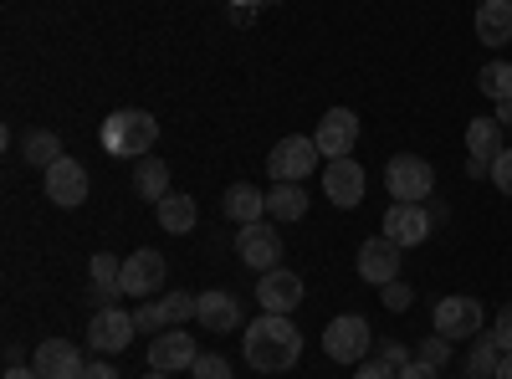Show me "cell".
Here are the masks:
<instances>
[{"mask_svg": "<svg viewBox=\"0 0 512 379\" xmlns=\"http://www.w3.org/2000/svg\"><path fill=\"white\" fill-rule=\"evenodd\" d=\"M477 6H487V0H477Z\"/></svg>", "mask_w": 512, "mask_h": 379, "instance_id": "cell-43", "label": "cell"}, {"mask_svg": "<svg viewBox=\"0 0 512 379\" xmlns=\"http://www.w3.org/2000/svg\"><path fill=\"white\" fill-rule=\"evenodd\" d=\"M436 333L441 339H477L482 333V303L466 298V292H456V298H441L436 303Z\"/></svg>", "mask_w": 512, "mask_h": 379, "instance_id": "cell-12", "label": "cell"}, {"mask_svg": "<svg viewBox=\"0 0 512 379\" xmlns=\"http://www.w3.org/2000/svg\"><path fill=\"white\" fill-rule=\"evenodd\" d=\"M21 159L31 164V170H52V164L62 159V139L52 129H36V134L21 139Z\"/></svg>", "mask_w": 512, "mask_h": 379, "instance_id": "cell-26", "label": "cell"}, {"mask_svg": "<svg viewBox=\"0 0 512 379\" xmlns=\"http://www.w3.org/2000/svg\"><path fill=\"white\" fill-rule=\"evenodd\" d=\"M303 298H308V287H303V277H297V272L272 267V272L256 277V303H262V313H292Z\"/></svg>", "mask_w": 512, "mask_h": 379, "instance_id": "cell-14", "label": "cell"}, {"mask_svg": "<svg viewBox=\"0 0 512 379\" xmlns=\"http://www.w3.org/2000/svg\"><path fill=\"white\" fill-rule=\"evenodd\" d=\"M88 277H93V292L103 303H113L118 298V277H123V262H113L108 251H98V257L88 262Z\"/></svg>", "mask_w": 512, "mask_h": 379, "instance_id": "cell-28", "label": "cell"}, {"mask_svg": "<svg viewBox=\"0 0 512 379\" xmlns=\"http://www.w3.org/2000/svg\"><path fill=\"white\" fill-rule=\"evenodd\" d=\"M154 216H159V226H164L169 236H190V231H195V221H200V205H195V195L169 190V195L154 205Z\"/></svg>", "mask_w": 512, "mask_h": 379, "instance_id": "cell-20", "label": "cell"}, {"mask_svg": "<svg viewBox=\"0 0 512 379\" xmlns=\"http://www.w3.org/2000/svg\"><path fill=\"white\" fill-rule=\"evenodd\" d=\"M359 277L369 287H390L400 277V246L384 236V231L369 236V241H359Z\"/></svg>", "mask_w": 512, "mask_h": 379, "instance_id": "cell-13", "label": "cell"}, {"mask_svg": "<svg viewBox=\"0 0 512 379\" xmlns=\"http://www.w3.org/2000/svg\"><path fill=\"white\" fill-rule=\"evenodd\" d=\"M379 231L405 251V246H420L425 236L436 231V216H431L425 205H405V200H395L390 210H384V226H379Z\"/></svg>", "mask_w": 512, "mask_h": 379, "instance_id": "cell-11", "label": "cell"}, {"mask_svg": "<svg viewBox=\"0 0 512 379\" xmlns=\"http://www.w3.org/2000/svg\"><path fill=\"white\" fill-rule=\"evenodd\" d=\"M221 205H226V216H231L236 226L267 221V190H256V185H231Z\"/></svg>", "mask_w": 512, "mask_h": 379, "instance_id": "cell-22", "label": "cell"}, {"mask_svg": "<svg viewBox=\"0 0 512 379\" xmlns=\"http://www.w3.org/2000/svg\"><path fill=\"white\" fill-rule=\"evenodd\" d=\"M144 379H169V374H164V369H149V374H144Z\"/></svg>", "mask_w": 512, "mask_h": 379, "instance_id": "cell-42", "label": "cell"}, {"mask_svg": "<svg viewBox=\"0 0 512 379\" xmlns=\"http://www.w3.org/2000/svg\"><path fill=\"white\" fill-rule=\"evenodd\" d=\"M400 369H390L384 359H364V364H354V379H395Z\"/></svg>", "mask_w": 512, "mask_h": 379, "instance_id": "cell-35", "label": "cell"}, {"mask_svg": "<svg viewBox=\"0 0 512 379\" xmlns=\"http://www.w3.org/2000/svg\"><path fill=\"white\" fill-rule=\"evenodd\" d=\"M379 298H384V308H390V313H405V308L415 303V287H405V282L395 277L390 287H379Z\"/></svg>", "mask_w": 512, "mask_h": 379, "instance_id": "cell-31", "label": "cell"}, {"mask_svg": "<svg viewBox=\"0 0 512 379\" xmlns=\"http://www.w3.org/2000/svg\"><path fill=\"white\" fill-rule=\"evenodd\" d=\"M41 175H47V200H52V205L77 210L82 200H88V164H82V159L62 154L52 170H41Z\"/></svg>", "mask_w": 512, "mask_h": 379, "instance_id": "cell-10", "label": "cell"}, {"mask_svg": "<svg viewBox=\"0 0 512 379\" xmlns=\"http://www.w3.org/2000/svg\"><path fill=\"white\" fill-rule=\"evenodd\" d=\"M379 359L390 364V369H405V364H410V349H400V344H379Z\"/></svg>", "mask_w": 512, "mask_h": 379, "instance_id": "cell-37", "label": "cell"}, {"mask_svg": "<svg viewBox=\"0 0 512 379\" xmlns=\"http://www.w3.org/2000/svg\"><path fill=\"white\" fill-rule=\"evenodd\" d=\"M31 369L41 379H82V369H88V359H82L67 339H47V344H36L31 354Z\"/></svg>", "mask_w": 512, "mask_h": 379, "instance_id": "cell-18", "label": "cell"}, {"mask_svg": "<svg viewBox=\"0 0 512 379\" xmlns=\"http://www.w3.org/2000/svg\"><path fill=\"white\" fill-rule=\"evenodd\" d=\"M323 159H349V149H359V113L354 108H328L318 118V134H313Z\"/></svg>", "mask_w": 512, "mask_h": 379, "instance_id": "cell-9", "label": "cell"}, {"mask_svg": "<svg viewBox=\"0 0 512 379\" xmlns=\"http://www.w3.org/2000/svg\"><path fill=\"white\" fill-rule=\"evenodd\" d=\"M492 379H512V354H502V364H497V374Z\"/></svg>", "mask_w": 512, "mask_h": 379, "instance_id": "cell-41", "label": "cell"}, {"mask_svg": "<svg viewBox=\"0 0 512 379\" xmlns=\"http://www.w3.org/2000/svg\"><path fill=\"white\" fill-rule=\"evenodd\" d=\"M395 379H441V369H431V364H420V359H410Z\"/></svg>", "mask_w": 512, "mask_h": 379, "instance_id": "cell-38", "label": "cell"}, {"mask_svg": "<svg viewBox=\"0 0 512 379\" xmlns=\"http://www.w3.org/2000/svg\"><path fill=\"white\" fill-rule=\"evenodd\" d=\"M236 257H241L251 272H272V267H282V236H277V226H272V221H251V226H241V231H236Z\"/></svg>", "mask_w": 512, "mask_h": 379, "instance_id": "cell-7", "label": "cell"}, {"mask_svg": "<svg viewBox=\"0 0 512 379\" xmlns=\"http://www.w3.org/2000/svg\"><path fill=\"white\" fill-rule=\"evenodd\" d=\"M82 379H118V364H113V359H88Z\"/></svg>", "mask_w": 512, "mask_h": 379, "instance_id": "cell-36", "label": "cell"}, {"mask_svg": "<svg viewBox=\"0 0 512 379\" xmlns=\"http://www.w3.org/2000/svg\"><path fill=\"white\" fill-rule=\"evenodd\" d=\"M497 123H502V129H512V98H507V103H497Z\"/></svg>", "mask_w": 512, "mask_h": 379, "instance_id": "cell-40", "label": "cell"}, {"mask_svg": "<svg viewBox=\"0 0 512 379\" xmlns=\"http://www.w3.org/2000/svg\"><path fill=\"white\" fill-rule=\"evenodd\" d=\"M134 333H139L134 313H123L118 303H103V308L88 318V349H93V354H123L128 344H134Z\"/></svg>", "mask_w": 512, "mask_h": 379, "instance_id": "cell-6", "label": "cell"}, {"mask_svg": "<svg viewBox=\"0 0 512 379\" xmlns=\"http://www.w3.org/2000/svg\"><path fill=\"white\" fill-rule=\"evenodd\" d=\"M466 149H472V159L492 164L502 154V123L497 118H472L466 123Z\"/></svg>", "mask_w": 512, "mask_h": 379, "instance_id": "cell-23", "label": "cell"}, {"mask_svg": "<svg viewBox=\"0 0 512 379\" xmlns=\"http://www.w3.org/2000/svg\"><path fill=\"white\" fill-rule=\"evenodd\" d=\"M384 185H390V195L405 200V205H425L436 190V170L420 154H400V159H390V170H384Z\"/></svg>", "mask_w": 512, "mask_h": 379, "instance_id": "cell-5", "label": "cell"}, {"mask_svg": "<svg viewBox=\"0 0 512 379\" xmlns=\"http://www.w3.org/2000/svg\"><path fill=\"white\" fill-rule=\"evenodd\" d=\"M374 349V328L359 318V313H338L328 328H323V354L333 364H364Z\"/></svg>", "mask_w": 512, "mask_h": 379, "instance_id": "cell-4", "label": "cell"}, {"mask_svg": "<svg viewBox=\"0 0 512 379\" xmlns=\"http://www.w3.org/2000/svg\"><path fill=\"white\" fill-rule=\"evenodd\" d=\"M497 364H502L497 339H492V333H477L472 354H466V379H492V374H497Z\"/></svg>", "mask_w": 512, "mask_h": 379, "instance_id": "cell-27", "label": "cell"}, {"mask_svg": "<svg viewBox=\"0 0 512 379\" xmlns=\"http://www.w3.org/2000/svg\"><path fill=\"white\" fill-rule=\"evenodd\" d=\"M477 36H482V47H507L512 41V0L477 6Z\"/></svg>", "mask_w": 512, "mask_h": 379, "instance_id": "cell-21", "label": "cell"}, {"mask_svg": "<svg viewBox=\"0 0 512 379\" xmlns=\"http://www.w3.org/2000/svg\"><path fill=\"white\" fill-rule=\"evenodd\" d=\"M200 359V349H195V339L185 328H164V333H154V344H149V369H164V374H180V369H190Z\"/></svg>", "mask_w": 512, "mask_h": 379, "instance_id": "cell-17", "label": "cell"}, {"mask_svg": "<svg viewBox=\"0 0 512 379\" xmlns=\"http://www.w3.org/2000/svg\"><path fill=\"white\" fill-rule=\"evenodd\" d=\"M185 318H195V298L190 292H164V298H154V303H144L139 313H134V323H139V333H164V328H180Z\"/></svg>", "mask_w": 512, "mask_h": 379, "instance_id": "cell-15", "label": "cell"}, {"mask_svg": "<svg viewBox=\"0 0 512 379\" xmlns=\"http://www.w3.org/2000/svg\"><path fill=\"white\" fill-rule=\"evenodd\" d=\"M415 359H420V364H431V369H446V364H451V339L431 333V339H425V344L415 349Z\"/></svg>", "mask_w": 512, "mask_h": 379, "instance_id": "cell-30", "label": "cell"}, {"mask_svg": "<svg viewBox=\"0 0 512 379\" xmlns=\"http://www.w3.org/2000/svg\"><path fill=\"white\" fill-rule=\"evenodd\" d=\"M195 323H200L205 333H231V328L241 323V303L231 298V292L210 287V292H200V298H195Z\"/></svg>", "mask_w": 512, "mask_h": 379, "instance_id": "cell-19", "label": "cell"}, {"mask_svg": "<svg viewBox=\"0 0 512 379\" xmlns=\"http://www.w3.org/2000/svg\"><path fill=\"white\" fill-rule=\"evenodd\" d=\"M477 88L492 98V103H507L512 98V62H487L477 72Z\"/></svg>", "mask_w": 512, "mask_h": 379, "instance_id": "cell-29", "label": "cell"}, {"mask_svg": "<svg viewBox=\"0 0 512 379\" xmlns=\"http://www.w3.org/2000/svg\"><path fill=\"white\" fill-rule=\"evenodd\" d=\"M323 195L338 205V210H354L364 200V170H359V159H328V170H323Z\"/></svg>", "mask_w": 512, "mask_h": 379, "instance_id": "cell-16", "label": "cell"}, {"mask_svg": "<svg viewBox=\"0 0 512 379\" xmlns=\"http://www.w3.org/2000/svg\"><path fill=\"white\" fill-rule=\"evenodd\" d=\"M190 374H195V379H231V364H226L221 354H200V359L190 364Z\"/></svg>", "mask_w": 512, "mask_h": 379, "instance_id": "cell-32", "label": "cell"}, {"mask_svg": "<svg viewBox=\"0 0 512 379\" xmlns=\"http://www.w3.org/2000/svg\"><path fill=\"white\" fill-rule=\"evenodd\" d=\"M241 354H246L251 369L282 374V369L297 364V354H303V333H297V323L287 313H262L241 328Z\"/></svg>", "mask_w": 512, "mask_h": 379, "instance_id": "cell-1", "label": "cell"}, {"mask_svg": "<svg viewBox=\"0 0 512 379\" xmlns=\"http://www.w3.org/2000/svg\"><path fill=\"white\" fill-rule=\"evenodd\" d=\"M492 339H497V349H502V354H512V303H507V308H497V318H492Z\"/></svg>", "mask_w": 512, "mask_h": 379, "instance_id": "cell-33", "label": "cell"}, {"mask_svg": "<svg viewBox=\"0 0 512 379\" xmlns=\"http://www.w3.org/2000/svg\"><path fill=\"white\" fill-rule=\"evenodd\" d=\"M164 277H169V262L159 257L154 246H144V251H134V257H123L118 292L123 298H154V292L164 287Z\"/></svg>", "mask_w": 512, "mask_h": 379, "instance_id": "cell-8", "label": "cell"}, {"mask_svg": "<svg viewBox=\"0 0 512 379\" xmlns=\"http://www.w3.org/2000/svg\"><path fill=\"white\" fill-rule=\"evenodd\" d=\"M487 175H492V185H497L502 195H512V149H502V154L492 159V170H487Z\"/></svg>", "mask_w": 512, "mask_h": 379, "instance_id": "cell-34", "label": "cell"}, {"mask_svg": "<svg viewBox=\"0 0 512 379\" xmlns=\"http://www.w3.org/2000/svg\"><path fill=\"white\" fill-rule=\"evenodd\" d=\"M267 216L272 221H303L308 216V190L303 185H272L267 190Z\"/></svg>", "mask_w": 512, "mask_h": 379, "instance_id": "cell-25", "label": "cell"}, {"mask_svg": "<svg viewBox=\"0 0 512 379\" xmlns=\"http://www.w3.org/2000/svg\"><path fill=\"white\" fill-rule=\"evenodd\" d=\"M6 379H41V374H36L31 364H11V369H6Z\"/></svg>", "mask_w": 512, "mask_h": 379, "instance_id": "cell-39", "label": "cell"}, {"mask_svg": "<svg viewBox=\"0 0 512 379\" xmlns=\"http://www.w3.org/2000/svg\"><path fill=\"white\" fill-rule=\"evenodd\" d=\"M134 190L149 200V205H159L164 195H169V164L164 159H134Z\"/></svg>", "mask_w": 512, "mask_h": 379, "instance_id": "cell-24", "label": "cell"}, {"mask_svg": "<svg viewBox=\"0 0 512 379\" xmlns=\"http://www.w3.org/2000/svg\"><path fill=\"white\" fill-rule=\"evenodd\" d=\"M318 144H313V134H287V139H277V149L267 154V175H272V185H303L313 170H318Z\"/></svg>", "mask_w": 512, "mask_h": 379, "instance_id": "cell-3", "label": "cell"}, {"mask_svg": "<svg viewBox=\"0 0 512 379\" xmlns=\"http://www.w3.org/2000/svg\"><path fill=\"white\" fill-rule=\"evenodd\" d=\"M154 144H159V118L144 108H118L103 123V149L113 159H149Z\"/></svg>", "mask_w": 512, "mask_h": 379, "instance_id": "cell-2", "label": "cell"}]
</instances>
